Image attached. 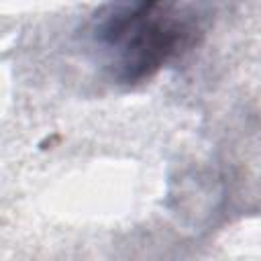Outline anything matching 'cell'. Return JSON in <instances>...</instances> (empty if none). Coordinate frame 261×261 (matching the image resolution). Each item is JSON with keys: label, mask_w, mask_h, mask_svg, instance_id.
Returning <instances> with one entry per match:
<instances>
[{"label": "cell", "mask_w": 261, "mask_h": 261, "mask_svg": "<svg viewBox=\"0 0 261 261\" xmlns=\"http://www.w3.org/2000/svg\"><path fill=\"white\" fill-rule=\"evenodd\" d=\"M94 43L106 65L124 82H139L177 55L198 31L188 4H108L96 14Z\"/></svg>", "instance_id": "cell-1"}]
</instances>
